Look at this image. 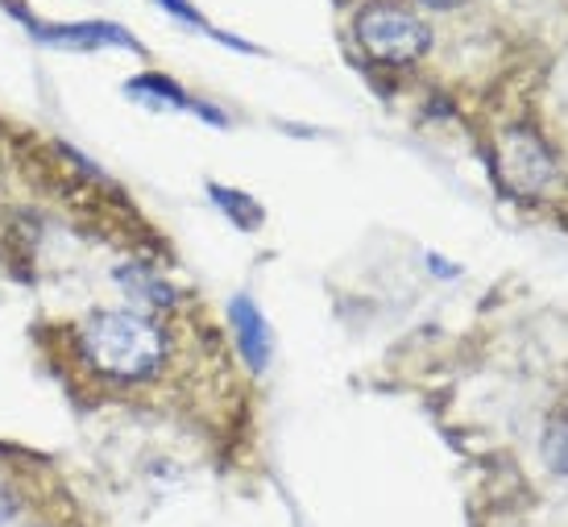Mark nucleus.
Returning a JSON list of instances; mask_svg holds the SVG:
<instances>
[{
  "instance_id": "nucleus-11",
  "label": "nucleus",
  "mask_w": 568,
  "mask_h": 527,
  "mask_svg": "<svg viewBox=\"0 0 568 527\" xmlns=\"http://www.w3.org/2000/svg\"><path fill=\"white\" fill-rule=\"evenodd\" d=\"M13 511H17V495L0 482V524H9L13 519Z\"/></svg>"
},
{
  "instance_id": "nucleus-12",
  "label": "nucleus",
  "mask_w": 568,
  "mask_h": 527,
  "mask_svg": "<svg viewBox=\"0 0 568 527\" xmlns=\"http://www.w3.org/2000/svg\"><path fill=\"white\" fill-rule=\"evenodd\" d=\"M419 4H427V9H457L465 0H419Z\"/></svg>"
},
{
  "instance_id": "nucleus-7",
  "label": "nucleus",
  "mask_w": 568,
  "mask_h": 527,
  "mask_svg": "<svg viewBox=\"0 0 568 527\" xmlns=\"http://www.w3.org/2000/svg\"><path fill=\"white\" fill-rule=\"evenodd\" d=\"M129 100H138V104H150V109H171V112H191V104L195 100L179 88L174 80H166V75H159V71H145V75H138V80L125 83Z\"/></svg>"
},
{
  "instance_id": "nucleus-8",
  "label": "nucleus",
  "mask_w": 568,
  "mask_h": 527,
  "mask_svg": "<svg viewBox=\"0 0 568 527\" xmlns=\"http://www.w3.org/2000/svg\"><path fill=\"white\" fill-rule=\"evenodd\" d=\"M207 195H212V204L229 216V221L237 224L241 233H253L257 224L266 221V209L253 200V195L237 192V188H221V183H207Z\"/></svg>"
},
{
  "instance_id": "nucleus-4",
  "label": "nucleus",
  "mask_w": 568,
  "mask_h": 527,
  "mask_svg": "<svg viewBox=\"0 0 568 527\" xmlns=\"http://www.w3.org/2000/svg\"><path fill=\"white\" fill-rule=\"evenodd\" d=\"M13 13H21V9H13ZM26 26H30V33L38 38V42H50V47H67V50L121 47V50L142 54L138 38H133L129 30H121V26H112V21H71V26H47V21H38V17H26Z\"/></svg>"
},
{
  "instance_id": "nucleus-10",
  "label": "nucleus",
  "mask_w": 568,
  "mask_h": 527,
  "mask_svg": "<svg viewBox=\"0 0 568 527\" xmlns=\"http://www.w3.org/2000/svg\"><path fill=\"white\" fill-rule=\"evenodd\" d=\"M159 4L166 9V13L179 17V21H187V26H200V30H207V21L200 13H195V9H191L187 0H159ZM207 33H212V30H207Z\"/></svg>"
},
{
  "instance_id": "nucleus-3",
  "label": "nucleus",
  "mask_w": 568,
  "mask_h": 527,
  "mask_svg": "<svg viewBox=\"0 0 568 527\" xmlns=\"http://www.w3.org/2000/svg\"><path fill=\"white\" fill-rule=\"evenodd\" d=\"M498 162H503V179L510 192L531 195L539 192L548 179H552V150L539 142L531 129H510L503 138V150H498Z\"/></svg>"
},
{
  "instance_id": "nucleus-2",
  "label": "nucleus",
  "mask_w": 568,
  "mask_h": 527,
  "mask_svg": "<svg viewBox=\"0 0 568 527\" xmlns=\"http://www.w3.org/2000/svg\"><path fill=\"white\" fill-rule=\"evenodd\" d=\"M353 33H357V47L382 67H410L432 50L427 21L398 0H369L353 21Z\"/></svg>"
},
{
  "instance_id": "nucleus-5",
  "label": "nucleus",
  "mask_w": 568,
  "mask_h": 527,
  "mask_svg": "<svg viewBox=\"0 0 568 527\" xmlns=\"http://www.w3.org/2000/svg\"><path fill=\"white\" fill-rule=\"evenodd\" d=\"M229 324H233V341H237L245 366H250L253 374H262V369L270 366V357H274V341H270L266 316L257 312V304H253L250 295H233Z\"/></svg>"
},
{
  "instance_id": "nucleus-6",
  "label": "nucleus",
  "mask_w": 568,
  "mask_h": 527,
  "mask_svg": "<svg viewBox=\"0 0 568 527\" xmlns=\"http://www.w3.org/2000/svg\"><path fill=\"white\" fill-rule=\"evenodd\" d=\"M116 283H121V291L133 300V307L145 312V316H150V312H166V307L174 304V287L154 271V266H145V262L116 266Z\"/></svg>"
},
{
  "instance_id": "nucleus-1",
  "label": "nucleus",
  "mask_w": 568,
  "mask_h": 527,
  "mask_svg": "<svg viewBox=\"0 0 568 527\" xmlns=\"http://www.w3.org/2000/svg\"><path fill=\"white\" fill-rule=\"evenodd\" d=\"M71 349L95 383L142 386L162 374L171 357V336L159 320L138 307H100L75 324Z\"/></svg>"
},
{
  "instance_id": "nucleus-9",
  "label": "nucleus",
  "mask_w": 568,
  "mask_h": 527,
  "mask_svg": "<svg viewBox=\"0 0 568 527\" xmlns=\"http://www.w3.org/2000/svg\"><path fill=\"white\" fill-rule=\"evenodd\" d=\"M544 462H548V469L568 478V407L556 412L548 419V428H544Z\"/></svg>"
}]
</instances>
